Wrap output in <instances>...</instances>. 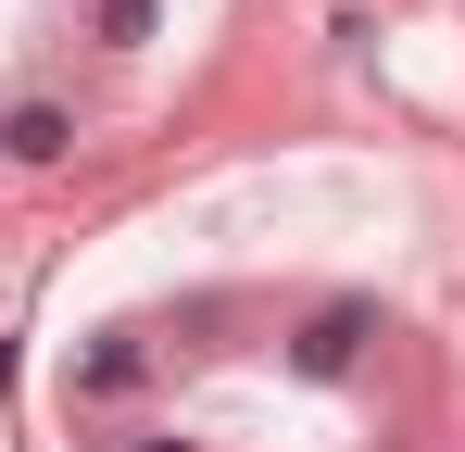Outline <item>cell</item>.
Returning a JSON list of instances; mask_svg holds the SVG:
<instances>
[{
  "label": "cell",
  "instance_id": "obj_1",
  "mask_svg": "<svg viewBox=\"0 0 465 452\" xmlns=\"http://www.w3.org/2000/svg\"><path fill=\"white\" fill-rule=\"evenodd\" d=\"M51 151H64V113L25 101V113H13V163H51Z\"/></svg>",
  "mask_w": 465,
  "mask_h": 452
}]
</instances>
